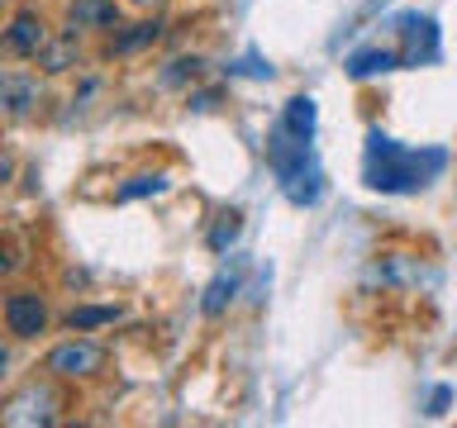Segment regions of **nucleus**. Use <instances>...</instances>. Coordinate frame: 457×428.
Segmentation results:
<instances>
[{"label":"nucleus","instance_id":"ddd939ff","mask_svg":"<svg viewBox=\"0 0 457 428\" xmlns=\"http://www.w3.org/2000/svg\"><path fill=\"white\" fill-rule=\"evenodd\" d=\"M120 305H81L67 314V328L71 333H91V328H105V324H120Z\"/></svg>","mask_w":457,"mask_h":428},{"label":"nucleus","instance_id":"2eb2a0df","mask_svg":"<svg viewBox=\"0 0 457 428\" xmlns=\"http://www.w3.org/2000/svg\"><path fill=\"white\" fill-rule=\"evenodd\" d=\"M167 185V177L162 171H143V177H129L120 191H114V200H120V205H129V200H143V195H157Z\"/></svg>","mask_w":457,"mask_h":428},{"label":"nucleus","instance_id":"0eeeda50","mask_svg":"<svg viewBox=\"0 0 457 428\" xmlns=\"http://www.w3.org/2000/svg\"><path fill=\"white\" fill-rule=\"evenodd\" d=\"M0 314H5V328L14 338H38L43 328H48V305H43V295H34V291H10Z\"/></svg>","mask_w":457,"mask_h":428},{"label":"nucleus","instance_id":"39448f33","mask_svg":"<svg viewBox=\"0 0 457 428\" xmlns=\"http://www.w3.org/2000/svg\"><path fill=\"white\" fill-rule=\"evenodd\" d=\"M400 67H428L438 57V24L434 14H400Z\"/></svg>","mask_w":457,"mask_h":428},{"label":"nucleus","instance_id":"aec40b11","mask_svg":"<svg viewBox=\"0 0 457 428\" xmlns=\"http://www.w3.org/2000/svg\"><path fill=\"white\" fill-rule=\"evenodd\" d=\"M10 171H14V162H10L5 152H0V181H10Z\"/></svg>","mask_w":457,"mask_h":428},{"label":"nucleus","instance_id":"4468645a","mask_svg":"<svg viewBox=\"0 0 457 428\" xmlns=\"http://www.w3.org/2000/svg\"><path fill=\"white\" fill-rule=\"evenodd\" d=\"M234 295H238V271H220V276L205 285V300H200V309H205L210 319H214V314L228 309V300H234Z\"/></svg>","mask_w":457,"mask_h":428},{"label":"nucleus","instance_id":"9b49d317","mask_svg":"<svg viewBox=\"0 0 457 428\" xmlns=\"http://www.w3.org/2000/svg\"><path fill=\"white\" fill-rule=\"evenodd\" d=\"M157 38H162V20H138V24H129L124 34L110 38V57H129V53L148 48V43H157Z\"/></svg>","mask_w":457,"mask_h":428},{"label":"nucleus","instance_id":"20e7f679","mask_svg":"<svg viewBox=\"0 0 457 428\" xmlns=\"http://www.w3.org/2000/svg\"><path fill=\"white\" fill-rule=\"evenodd\" d=\"M48 24H43L38 10H20L14 20L0 29V53L5 57H20V62H29V57H38L43 48H48Z\"/></svg>","mask_w":457,"mask_h":428},{"label":"nucleus","instance_id":"7ed1b4c3","mask_svg":"<svg viewBox=\"0 0 457 428\" xmlns=\"http://www.w3.org/2000/svg\"><path fill=\"white\" fill-rule=\"evenodd\" d=\"M110 362V352L100 342H86V338H71V342H57V348L43 357V371L57 381H86V376H100Z\"/></svg>","mask_w":457,"mask_h":428},{"label":"nucleus","instance_id":"412c9836","mask_svg":"<svg viewBox=\"0 0 457 428\" xmlns=\"http://www.w3.org/2000/svg\"><path fill=\"white\" fill-rule=\"evenodd\" d=\"M129 5H138V10H157V5H167V0H129Z\"/></svg>","mask_w":457,"mask_h":428},{"label":"nucleus","instance_id":"a211bd4d","mask_svg":"<svg viewBox=\"0 0 457 428\" xmlns=\"http://www.w3.org/2000/svg\"><path fill=\"white\" fill-rule=\"evenodd\" d=\"M14 267H20V257L10 252V243H0V276H10Z\"/></svg>","mask_w":457,"mask_h":428},{"label":"nucleus","instance_id":"4be33fe9","mask_svg":"<svg viewBox=\"0 0 457 428\" xmlns=\"http://www.w3.org/2000/svg\"><path fill=\"white\" fill-rule=\"evenodd\" d=\"M5 362H10V357H5V352H0V376H5Z\"/></svg>","mask_w":457,"mask_h":428},{"label":"nucleus","instance_id":"f8f14e48","mask_svg":"<svg viewBox=\"0 0 457 428\" xmlns=\"http://www.w3.org/2000/svg\"><path fill=\"white\" fill-rule=\"evenodd\" d=\"M34 62H38L43 71H71V67H77V34H57V38H48V48H43Z\"/></svg>","mask_w":457,"mask_h":428},{"label":"nucleus","instance_id":"f03ea898","mask_svg":"<svg viewBox=\"0 0 457 428\" xmlns=\"http://www.w3.org/2000/svg\"><path fill=\"white\" fill-rule=\"evenodd\" d=\"M267 162H271V171H277V185H281V195L291 200V205H300V210L320 205L324 167H320V157H314V138H300L286 124H271Z\"/></svg>","mask_w":457,"mask_h":428},{"label":"nucleus","instance_id":"f3484780","mask_svg":"<svg viewBox=\"0 0 457 428\" xmlns=\"http://www.w3.org/2000/svg\"><path fill=\"white\" fill-rule=\"evenodd\" d=\"M200 67H205V62H200V57H191V62H186V57H181V62H171V71H162V86H181L186 77H200Z\"/></svg>","mask_w":457,"mask_h":428},{"label":"nucleus","instance_id":"6e6552de","mask_svg":"<svg viewBox=\"0 0 457 428\" xmlns=\"http://www.w3.org/2000/svg\"><path fill=\"white\" fill-rule=\"evenodd\" d=\"M62 24H67V34H81V29H120V5L114 0H67Z\"/></svg>","mask_w":457,"mask_h":428},{"label":"nucleus","instance_id":"423d86ee","mask_svg":"<svg viewBox=\"0 0 457 428\" xmlns=\"http://www.w3.org/2000/svg\"><path fill=\"white\" fill-rule=\"evenodd\" d=\"M38 105H43L38 77H29V71H5V77H0V119L5 124L29 119Z\"/></svg>","mask_w":457,"mask_h":428},{"label":"nucleus","instance_id":"6ab92c4d","mask_svg":"<svg viewBox=\"0 0 457 428\" xmlns=\"http://www.w3.org/2000/svg\"><path fill=\"white\" fill-rule=\"evenodd\" d=\"M448 399H453V395H448V391H443V385H438V391H434V399H428V405H434L428 414H443V405H448Z\"/></svg>","mask_w":457,"mask_h":428},{"label":"nucleus","instance_id":"dca6fc26","mask_svg":"<svg viewBox=\"0 0 457 428\" xmlns=\"http://www.w3.org/2000/svg\"><path fill=\"white\" fill-rule=\"evenodd\" d=\"M238 228H243V219H238V214H224V224L214 228V234H210V248H214V252H224L228 243L238 238Z\"/></svg>","mask_w":457,"mask_h":428},{"label":"nucleus","instance_id":"1a4fd4ad","mask_svg":"<svg viewBox=\"0 0 457 428\" xmlns=\"http://www.w3.org/2000/svg\"><path fill=\"white\" fill-rule=\"evenodd\" d=\"M53 405L57 399L38 385H29L24 395H14L5 409H0V424H53Z\"/></svg>","mask_w":457,"mask_h":428},{"label":"nucleus","instance_id":"9d476101","mask_svg":"<svg viewBox=\"0 0 457 428\" xmlns=\"http://www.w3.org/2000/svg\"><path fill=\"white\" fill-rule=\"evenodd\" d=\"M343 67H348L353 81H367V77H377V71L400 67V53H391V48H357V53H348Z\"/></svg>","mask_w":457,"mask_h":428},{"label":"nucleus","instance_id":"f257e3e1","mask_svg":"<svg viewBox=\"0 0 457 428\" xmlns=\"http://www.w3.org/2000/svg\"><path fill=\"white\" fill-rule=\"evenodd\" d=\"M448 167L443 148H405V143L386 138L371 128L367 134V152H362V181L381 195H410L424 191L428 181H438V171Z\"/></svg>","mask_w":457,"mask_h":428}]
</instances>
